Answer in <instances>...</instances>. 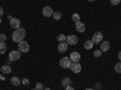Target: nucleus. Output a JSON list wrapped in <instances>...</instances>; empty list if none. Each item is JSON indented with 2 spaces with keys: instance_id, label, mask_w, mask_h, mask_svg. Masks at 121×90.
Here are the masks:
<instances>
[{
  "instance_id": "nucleus-36",
  "label": "nucleus",
  "mask_w": 121,
  "mask_h": 90,
  "mask_svg": "<svg viewBox=\"0 0 121 90\" xmlns=\"http://www.w3.org/2000/svg\"><path fill=\"white\" fill-rule=\"evenodd\" d=\"M32 90H38V89H36V88H35V89H32Z\"/></svg>"
},
{
  "instance_id": "nucleus-1",
  "label": "nucleus",
  "mask_w": 121,
  "mask_h": 90,
  "mask_svg": "<svg viewBox=\"0 0 121 90\" xmlns=\"http://www.w3.org/2000/svg\"><path fill=\"white\" fill-rule=\"evenodd\" d=\"M26 37V29L24 28H18V29H15V32L12 33V42L15 43H19L23 40V38Z\"/></svg>"
},
{
  "instance_id": "nucleus-10",
  "label": "nucleus",
  "mask_w": 121,
  "mask_h": 90,
  "mask_svg": "<svg viewBox=\"0 0 121 90\" xmlns=\"http://www.w3.org/2000/svg\"><path fill=\"white\" fill-rule=\"evenodd\" d=\"M70 61L72 62H79L80 61V58H81V55H80L78 51H73L72 54H70Z\"/></svg>"
},
{
  "instance_id": "nucleus-23",
  "label": "nucleus",
  "mask_w": 121,
  "mask_h": 90,
  "mask_svg": "<svg viewBox=\"0 0 121 90\" xmlns=\"http://www.w3.org/2000/svg\"><path fill=\"white\" fill-rule=\"evenodd\" d=\"M93 56L95 57H100V56H102V51H100V50H95Z\"/></svg>"
},
{
  "instance_id": "nucleus-12",
  "label": "nucleus",
  "mask_w": 121,
  "mask_h": 90,
  "mask_svg": "<svg viewBox=\"0 0 121 90\" xmlns=\"http://www.w3.org/2000/svg\"><path fill=\"white\" fill-rule=\"evenodd\" d=\"M99 50H100V51H102V52H104V51H109V49H110V44H109V42H102V43H100L99 44Z\"/></svg>"
},
{
  "instance_id": "nucleus-18",
  "label": "nucleus",
  "mask_w": 121,
  "mask_h": 90,
  "mask_svg": "<svg viewBox=\"0 0 121 90\" xmlns=\"http://www.w3.org/2000/svg\"><path fill=\"white\" fill-rule=\"evenodd\" d=\"M6 52V44L0 42V54H5Z\"/></svg>"
},
{
  "instance_id": "nucleus-29",
  "label": "nucleus",
  "mask_w": 121,
  "mask_h": 90,
  "mask_svg": "<svg viewBox=\"0 0 121 90\" xmlns=\"http://www.w3.org/2000/svg\"><path fill=\"white\" fill-rule=\"evenodd\" d=\"M65 90H74V88H73L72 85H68V86L65 88Z\"/></svg>"
},
{
  "instance_id": "nucleus-34",
  "label": "nucleus",
  "mask_w": 121,
  "mask_h": 90,
  "mask_svg": "<svg viewBox=\"0 0 121 90\" xmlns=\"http://www.w3.org/2000/svg\"><path fill=\"white\" fill-rule=\"evenodd\" d=\"M87 1H95V0H87Z\"/></svg>"
},
{
  "instance_id": "nucleus-31",
  "label": "nucleus",
  "mask_w": 121,
  "mask_h": 90,
  "mask_svg": "<svg viewBox=\"0 0 121 90\" xmlns=\"http://www.w3.org/2000/svg\"><path fill=\"white\" fill-rule=\"evenodd\" d=\"M117 56H119V58H120V60H121V51H120V52H119V55H117Z\"/></svg>"
},
{
  "instance_id": "nucleus-37",
  "label": "nucleus",
  "mask_w": 121,
  "mask_h": 90,
  "mask_svg": "<svg viewBox=\"0 0 121 90\" xmlns=\"http://www.w3.org/2000/svg\"><path fill=\"white\" fill-rule=\"evenodd\" d=\"M99 90H102V89H99Z\"/></svg>"
},
{
  "instance_id": "nucleus-9",
  "label": "nucleus",
  "mask_w": 121,
  "mask_h": 90,
  "mask_svg": "<svg viewBox=\"0 0 121 90\" xmlns=\"http://www.w3.org/2000/svg\"><path fill=\"white\" fill-rule=\"evenodd\" d=\"M70 69H72V72H74V73H80V71H81V65L79 62H72Z\"/></svg>"
},
{
  "instance_id": "nucleus-11",
  "label": "nucleus",
  "mask_w": 121,
  "mask_h": 90,
  "mask_svg": "<svg viewBox=\"0 0 121 90\" xmlns=\"http://www.w3.org/2000/svg\"><path fill=\"white\" fill-rule=\"evenodd\" d=\"M75 29L78 32H80V33H84L85 31H86V27H85V23L84 22H81V21H79V22H76L75 23Z\"/></svg>"
},
{
  "instance_id": "nucleus-28",
  "label": "nucleus",
  "mask_w": 121,
  "mask_h": 90,
  "mask_svg": "<svg viewBox=\"0 0 121 90\" xmlns=\"http://www.w3.org/2000/svg\"><path fill=\"white\" fill-rule=\"evenodd\" d=\"M100 86H102V84H100V83H97V84H96V89H97V90H99Z\"/></svg>"
},
{
  "instance_id": "nucleus-15",
  "label": "nucleus",
  "mask_w": 121,
  "mask_h": 90,
  "mask_svg": "<svg viewBox=\"0 0 121 90\" xmlns=\"http://www.w3.org/2000/svg\"><path fill=\"white\" fill-rule=\"evenodd\" d=\"M10 82H11V84L13 86H18L19 84H21V79H19L18 77H12L11 79H10Z\"/></svg>"
},
{
  "instance_id": "nucleus-4",
  "label": "nucleus",
  "mask_w": 121,
  "mask_h": 90,
  "mask_svg": "<svg viewBox=\"0 0 121 90\" xmlns=\"http://www.w3.org/2000/svg\"><path fill=\"white\" fill-rule=\"evenodd\" d=\"M65 42H67L68 45H75V44H78V42H79V38H78L76 35H74V34H70V35L67 37Z\"/></svg>"
},
{
  "instance_id": "nucleus-20",
  "label": "nucleus",
  "mask_w": 121,
  "mask_h": 90,
  "mask_svg": "<svg viewBox=\"0 0 121 90\" xmlns=\"http://www.w3.org/2000/svg\"><path fill=\"white\" fill-rule=\"evenodd\" d=\"M52 17L56 19V21H58V19H60V17H62V14H60V12H53V15H52Z\"/></svg>"
},
{
  "instance_id": "nucleus-33",
  "label": "nucleus",
  "mask_w": 121,
  "mask_h": 90,
  "mask_svg": "<svg viewBox=\"0 0 121 90\" xmlns=\"http://www.w3.org/2000/svg\"><path fill=\"white\" fill-rule=\"evenodd\" d=\"M45 90H51V89H50V88H46V89H45Z\"/></svg>"
},
{
  "instance_id": "nucleus-2",
  "label": "nucleus",
  "mask_w": 121,
  "mask_h": 90,
  "mask_svg": "<svg viewBox=\"0 0 121 90\" xmlns=\"http://www.w3.org/2000/svg\"><path fill=\"white\" fill-rule=\"evenodd\" d=\"M95 44H100L103 42V34L100 32H96L93 35H92V39H91Z\"/></svg>"
},
{
  "instance_id": "nucleus-27",
  "label": "nucleus",
  "mask_w": 121,
  "mask_h": 90,
  "mask_svg": "<svg viewBox=\"0 0 121 90\" xmlns=\"http://www.w3.org/2000/svg\"><path fill=\"white\" fill-rule=\"evenodd\" d=\"M120 1H121V0H110V3H112L113 5H119Z\"/></svg>"
},
{
  "instance_id": "nucleus-3",
  "label": "nucleus",
  "mask_w": 121,
  "mask_h": 90,
  "mask_svg": "<svg viewBox=\"0 0 121 90\" xmlns=\"http://www.w3.org/2000/svg\"><path fill=\"white\" fill-rule=\"evenodd\" d=\"M18 51H21V52H28L29 51V44L24 40L22 42H19L18 43Z\"/></svg>"
},
{
  "instance_id": "nucleus-30",
  "label": "nucleus",
  "mask_w": 121,
  "mask_h": 90,
  "mask_svg": "<svg viewBox=\"0 0 121 90\" xmlns=\"http://www.w3.org/2000/svg\"><path fill=\"white\" fill-rule=\"evenodd\" d=\"M3 14H4V9L3 6H0V16H3Z\"/></svg>"
},
{
  "instance_id": "nucleus-13",
  "label": "nucleus",
  "mask_w": 121,
  "mask_h": 90,
  "mask_svg": "<svg viewBox=\"0 0 121 90\" xmlns=\"http://www.w3.org/2000/svg\"><path fill=\"white\" fill-rule=\"evenodd\" d=\"M58 51L59 52H65L67 50H68V44H67V42H63V43H59L58 44Z\"/></svg>"
},
{
  "instance_id": "nucleus-8",
  "label": "nucleus",
  "mask_w": 121,
  "mask_h": 90,
  "mask_svg": "<svg viewBox=\"0 0 121 90\" xmlns=\"http://www.w3.org/2000/svg\"><path fill=\"white\" fill-rule=\"evenodd\" d=\"M52 15H53V10H52L51 6H45V7L43 9V16H45V17H51Z\"/></svg>"
},
{
  "instance_id": "nucleus-25",
  "label": "nucleus",
  "mask_w": 121,
  "mask_h": 90,
  "mask_svg": "<svg viewBox=\"0 0 121 90\" xmlns=\"http://www.w3.org/2000/svg\"><path fill=\"white\" fill-rule=\"evenodd\" d=\"M22 84H23V85H28V84H29V79H28V78H23V79H22Z\"/></svg>"
},
{
  "instance_id": "nucleus-7",
  "label": "nucleus",
  "mask_w": 121,
  "mask_h": 90,
  "mask_svg": "<svg viewBox=\"0 0 121 90\" xmlns=\"http://www.w3.org/2000/svg\"><path fill=\"white\" fill-rule=\"evenodd\" d=\"M10 26H11L13 29H18V28H21V21H19L18 18L12 17L11 19H10Z\"/></svg>"
},
{
  "instance_id": "nucleus-19",
  "label": "nucleus",
  "mask_w": 121,
  "mask_h": 90,
  "mask_svg": "<svg viewBox=\"0 0 121 90\" xmlns=\"http://www.w3.org/2000/svg\"><path fill=\"white\" fill-rule=\"evenodd\" d=\"M65 39H67V37H65L64 34H59V35H57V40H58L59 43L65 42Z\"/></svg>"
},
{
  "instance_id": "nucleus-6",
  "label": "nucleus",
  "mask_w": 121,
  "mask_h": 90,
  "mask_svg": "<svg viewBox=\"0 0 121 90\" xmlns=\"http://www.w3.org/2000/svg\"><path fill=\"white\" fill-rule=\"evenodd\" d=\"M21 51H18V50H15V51H11L10 52V56H9V60L10 61H17V60H19V57H21Z\"/></svg>"
},
{
  "instance_id": "nucleus-32",
  "label": "nucleus",
  "mask_w": 121,
  "mask_h": 90,
  "mask_svg": "<svg viewBox=\"0 0 121 90\" xmlns=\"http://www.w3.org/2000/svg\"><path fill=\"white\" fill-rule=\"evenodd\" d=\"M85 90H93L92 88H87V89H85Z\"/></svg>"
},
{
  "instance_id": "nucleus-17",
  "label": "nucleus",
  "mask_w": 121,
  "mask_h": 90,
  "mask_svg": "<svg viewBox=\"0 0 121 90\" xmlns=\"http://www.w3.org/2000/svg\"><path fill=\"white\" fill-rule=\"evenodd\" d=\"M93 44H95V43H93L92 40H86L85 44H84V47H85L86 50H91V49L93 47Z\"/></svg>"
},
{
  "instance_id": "nucleus-22",
  "label": "nucleus",
  "mask_w": 121,
  "mask_h": 90,
  "mask_svg": "<svg viewBox=\"0 0 121 90\" xmlns=\"http://www.w3.org/2000/svg\"><path fill=\"white\" fill-rule=\"evenodd\" d=\"M115 72L121 73V61H120V62H117V63L115 65Z\"/></svg>"
},
{
  "instance_id": "nucleus-21",
  "label": "nucleus",
  "mask_w": 121,
  "mask_h": 90,
  "mask_svg": "<svg viewBox=\"0 0 121 90\" xmlns=\"http://www.w3.org/2000/svg\"><path fill=\"white\" fill-rule=\"evenodd\" d=\"M72 18H73V21L76 23V22H79V21H80V15H79V14H73Z\"/></svg>"
},
{
  "instance_id": "nucleus-16",
  "label": "nucleus",
  "mask_w": 121,
  "mask_h": 90,
  "mask_svg": "<svg viewBox=\"0 0 121 90\" xmlns=\"http://www.w3.org/2000/svg\"><path fill=\"white\" fill-rule=\"evenodd\" d=\"M60 84H62L64 88H67L68 85H70V84H72V79H70L69 77H64V78L62 79V83H60Z\"/></svg>"
},
{
  "instance_id": "nucleus-14",
  "label": "nucleus",
  "mask_w": 121,
  "mask_h": 90,
  "mask_svg": "<svg viewBox=\"0 0 121 90\" xmlns=\"http://www.w3.org/2000/svg\"><path fill=\"white\" fill-rule=\"evenodd\" d=\"M1 72L4 74H10L12 72V69H11V67H10L9 65H4V66H1Z\"/></svg>"
},
{
  "instance_id": "nucleus-26",
  "label": "nucleus",
  "mask_w": 121,
  "mask_h": 90,
  "mask_svg": "<svg viewBox=\"0 0 121 90\" xmlns=\"http://www.w3.org/2000/svg\"><path fill=\"white\" fill-rule=\"evenodd\" d=\"M38 90H43L44 89V86H43V84L41 83H36V86H35Z\"/></svg>"
},
{
  "instance_id": "nucleus-5",
  "label": "nucleus",
  "mask_w": 121,
  "mask_h": 90,
  "mask_svg": "<svg viewBox=\"0 0 121 90\" xmlns=\"http://www.w3.org/2000/svg\"><path fill=\"white\" fill-rule=\"evenodd\" d=\"M59 65L62 68H70V65H72V61H70L69 57H62L59 61Z\"/></svg>"
},
{
  "instance_id": "nucleus-35",
  "label": "nucleus",
  "mask_w": 121,
  "mask_h": 90,
  "mask_svg": "<svg viewBox=\"0 0 121 90\" xmlns=\"http://www.w3.org/2000/svg\"><path fill=\"white\" fill-rule=\"evenodd\" d=\"M0 23H1V17H0Z\"/></svg>"
},
{
  "instance_id": "nucleus-24",
  "label": "nucleus",
  "mask_w": 121,
  "mask_h": 90,
  "mask_svg": "<svg viewBox=\"0 0 121 90\" xmlns=\"http://www.w3.org/2000/svg\"><path fill=\"white\" fill-rule=\"evenodd\" d=\"M5 40H6V35L5 34H0V42H1V43H5Z\"/></svg>"
}]
</instances>
